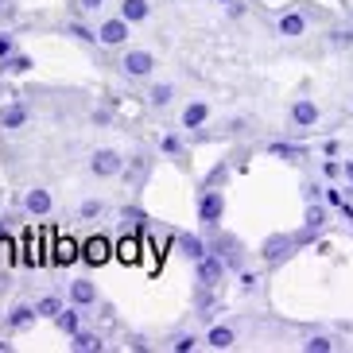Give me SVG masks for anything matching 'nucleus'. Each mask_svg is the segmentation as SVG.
Here are the masks:
<instances>
[{
  "label": "nucleus",
  "instance_id": "1",
  "mask_svg": "<svg viewBox=\"0 0 353 353\" xmlns=\"http://www.w3.org/2000/svg\"><path fill=\"white\" fill-rule=\"evenodd\" d=\"M295 245H299L295 237L280 233V237H268L264 245H260V256L268 260V264H280V260H288V256H291V249H295Z\"/></svg>",
  "mask_w": 353,
  "mask_h": 353
},
{
  "label": "nucleus",
  "instance_id": "2",
  "mask_svg": "<svg viewBox=\"0 0 353 353\" xmlns=\"http://www.w3.org/2000/svg\"><path fill=\"white\" fill-rule=\"evenodd\" d=\"M90 167H94V175L109 179V175H121V171H125V159L117 156V152H109V148H101V152H94Z\"/></svg>",
  "mask_w": 353,
  "mask_h": 353
},
{
  "label": "nucleus",
  "instance_id": "3",
  "mask_svg": "<svg viewBox=\"0 0 353 353\" xmlns=\"http://www.w3.org/2000/svg\"><path fill=\"white\" fill-rule=\"evenodd\" d=\"M221 210H225V202H221L218 190H206V194L198 198V221H202V225H218Z\"/></svg>",
  "mask_w": 353,
  "mask_h": 353
},
{
  "label": "nucleus",
  "instance_id": "4",
  "mask_svg": "<svg viewBox=\"0 0 353 353\" xmlns=\"http://www.w3.org/2000/svg\"><path fill=\"white\" fill-rule=\"evenodd\" d=\"M221 276H225V260H221L218 252H214V256H202V260H198V280L206 283V288H214Z\"/></svg>",
  "mask_w": 353,
  "mask_h": 353
},
{
  "label": "nucleus",
  "instance_id": "5",
  "mask_svg": "<svg viewBox=\"0 0 353 353\" xmlns=\"http://www.w3.org/2000/svg\"><path fill=\"white\" fill-rule=\"evenodd\" d=\"M97 39L109 43V47L125 43V39H128V20H125V16H117V20H105V23H101V32H97Z\"/></svg>",
  "mask_w": 353,
  "mask_h": 353
},
{
  "label": "nucleus",
  "instance_id": "6",
  "mask_svg": "<svg viewBox=\"0 0 353 353\" xmlns=\"http://www.w3.org/2000/svg\"><path fill=\"white\" fill-rule=\"evenodd\" d=\"M125 70L136 74V78H144V74L156 70V59H152L148 51H128V54H125Z\"/></svg>",
  "mask_w": 353,
  "mask_h": 353
},
{
  "label": "nucleus",
  "instance_id": "7",
  "mask_svg": "<svg viewBox=\"0 0 353 353\" xmlns=\"http://www.w3.org/2000/svg\"><path fill=\"white\" fill-rule=\"evenodd\" d=\"M291 121H295L299 128H311L314 121H319V105L314 101H295L291 105Z\"/></svg>",
  "mask_w": 353,
  "mask_h": 353
},
{
  "label": "nucleus",
  "instance_id": "8",
  "mask_svg": "<svg viewBox=\"0 0 353 353\" xmlns=\"http://www.w3.org/2000/svg\"><path fill=\"white\" fill-rule=\"evenodd\" d=\"M206 117H210V105L206 101H190L187 109H183V125H187V128H202V125H206Z\"/></svg>",
  "mask_w": 353,
  "mask_h": 353
},
{
  "label": "nucleus",
  "instance_id": "9",
  "mask_svg": "<svg viewBox=\"0 0 353 353\" xmlns=\"http://www.w3.org/2000/svg\"><path fill=\"white\" fill-rule=\"evenodd\" d=\"M82 256L90 260V264H105V256H109V241H105V237H90L82 245Z\"/></svg>",
  "mask_w": 353,
  "mask_h": 353
},
{
  "label": "nucleus",
  "instance_id": "10",
  "mask_svg": "<svg viewBox=\"0 0 353 353\" xmlns=\"http://www.w3.org/2000/svg\"><path fill=\"white\" fill-rule=\"evenodd\" d=\"M28 210H32L35 218L51 214V194H47L43 187H32V190H28Z\"/></svg>",
  "mask_w": 353,
  "mask_h": 353
},
{
  "label": "nucleus",
  "instance_id": "11",
  "mask_svg": "<svg viewBox=\"0 0 353 353\" xmlns=\"http://www.w3.org/2000/svg\"><path fill=\"white\" fill-rule=\"evenodd\" d=\"M70 299L78 303V307H90V303L97 299V288H94L90 280H74V283H70Z\"/></svg>",
  "mask_w": 353,
  "mask_h": 353
},
{
  "label": "nucleus",
  "instance_id": "12",
  "mask_svg": "<svg viewBox=\"0 0 353 353\" xmlns=\"http://www.w3.org/2000/svg\"><path fill=\"white\" fill-rule=\"evenodd\" d=\"M175 241H179V249H183V256H190V260H202V256H206V245H202L194 233H179Z\"/></svg>",
  "mask_w": 353,
  "mask_h": 353
},
{
  "label": "nucleus",
  "instance_id": "13",
  "mask_svg": "<svg viewBox=\"0 0 353 353\" xmlns=\"http://www.w3.org/2000/svg\"><path fill=\"white\" fill-rule=\"evenodd\" d=\"M148 0H121V16H125L128 23H136V20H148Z\"/></svg>",
  "mask_w": 353,
  "mask_h": 353
},
{
  "label": "nucleus",
  "instance_id": "14",
  "mask_svg": "<svg viewBox=\"0 0 353 353\" xmlns=\"http://www.w3.org/2000/svg\"><path fill=\"white\" fill-rule=\"evenodd\" d=\"M70 350H78V353H90V350H101V338L97 334H90V330H74V342H70Z\"/></svg>",
  "mask_w": 353,
  "mask_h": 353
},
{
  "label": "nucleus",
  "instance_id": "15",
  "mask_svg": "<svg viewBox=\"0 0 353 353\" xmlns=\"http://www.w3.org/2000/svg\"><path fill=\"white\" fill-rule=\"evenodd\" d=\"M20 125H28V109L23 105H8L0 113V128H20Z\"/></svg>",
  "mask_w": 353,
  "mask_h": 353
},
{
  "label": "nucleus",
  "instance_id": "16",
  "mask_svg": "<svg viewBox=\"0 0 353 353\" xmlns=\"http://www.w3.org/2000/svg\"><path fill=\"white\" fill-rule=\"evenodd\" d=\"M214 252H218L225 264H237L241 260V252H237V237H218L214 241Z\"/></svg>",
  "mask_w": 353,
  "mask_h": 353
},
{
  "label": "nucleus",
  "instance_id": "17",
  "mask_svg": "<svg viewBox=\"0 0 353 353\" xmlns=\"http://www.w3.org/2000/svg\"><path fill=\"white\" fill-rule=\"evenodd\" d=\"M78 256H82V252H78V241L63 237L59 245H54V260H59V264H74Z\"/></svg>",
  "mask_w": 353,
  "mask_h": 353
},
{
  "label": "nucleus",
  "instance_id": "18",
  "mask_svg": "<svg viewBox=\"0 0 353 353\" xmlns=\"http://www.w3.org/2000/svg\"><path fill=\"white\" fill-rule=\"evenodd\" d=\"M206 342L214 345V350H229V345H233V330H229V326H214V330L206 334Z\"/></svg>",
  "mask_w": 353,
  "mask_h": 353
},
{
  "label": "nucleus",
  "instance_id": "19",
  "mask_svg": "<svg viewBox=\"0 0 353 353\" xmlns=\"http://www.w3.org/2000/svg\"><path fill=\"white\" fill-rule=\"evenodd\" d=\"M35 314H39L35 307H16V311L8 314V326H12V330H23V326H28V322H32Z\"/></svg>",
  "mask_w": 353,
  "mask_h": 353
},
{
  "label": "nucleus",
  "instance_id": "20",
  "mask_svg": "<svg viewBox=\"0 0 353 353\" xmlns=\"http://www.w3.org/2000/svg\"><path fill=\"white\" fill-rule=\"evenodd\" d=\"M280 32L283 35H303V32H307V20L291 12V16H283V20H280Z\"/></svg>",
  "mask_w": 353,
  "mask_h": 353
},
{
  "label": "nucleus",
  "instance_id": "21",
  "mask_svg": "<svg viewBox=\"0 0 353 353\" xmlns=\"http://www.w3.org/2000/svg\"><path fill=\"white\" fill-rule=\"evenodd\" d=\"M121 218H125L128 225L136 229V233H144V229H148V214H144V210H140V206H128L125 214H121Z\"/></svg>",
  "mask_w": 353,
  "mask_h": 353
},
{
  "label": "nucleus",
  "instance_id": "22",
  "mask_svg": "<svg viewBox=\"0 0 353 353\" xmlns=\"http://www.w3.org/2000/svg\"><path fill=\"white\" fill-rule=\"evenodd\" d=\"M0 70H16V74H28V70H32V59H28V54H12L8 63H0Z\"/></svg>",
  "mask_w": 353,
  "mask_h": 353
},
{
  "label": "nucleus",
  "instance_id": "23",
  "mask_svg": "<svg viewBox=\"0 0 353 353\" xmlns=\"http://www.w3.org/2000/svg\"><path fill=\"white\" fill-rule=\"evenodd\" d=\"M35 311H39L43 319H59V311H63V303H59V299H39V303H35Z\"/></svg>",
  "mask_w": 353,
  "mask_h": 353
},
{
  "label": "nucleus",
  "instance_id": "24",
  "mask_svg": "<svg viewBox=\"0 0 353 353\" xmlns=\"http://www.w3.org/2000/svg\"><path fill=\"white\" fill-rule=\"evenodd\" d=\"M101 202H97V198H90V202H82V210H78V218L82 221H94V218H101Z\"/></svg>",
  "mask_w": 353,
  "mask_h": 353
},
{
  "label": "nucleus",
  "instance_id": "25",
  "mask_svg": "<svg viewBox=\"0 0 353 353\" xmlns=\"http://www.w3.org/2000/svg\"><path fill=\"white\" fill-rule=\"evenodd\" d=\"M171 94H175V90H171L167 82H159V85H152V94H148V97H152V105H167V101H171Z\"/></svg>",
  "mask_w": 353,
  "mask_h": 353
},
{
  "label": "nucleus",
  "instance_id": "26",
  "mask_svg": "<svg viewBox=\"0 0 353 353\" xmlns=\"http://www.w3.org/2000/svg\"><path fill=\"white\" fill-rule=\"evenodd\" d=\"M54 322H59L66 334H74V330H78V311H59V319H54Z\"/></svg>",
  "mask_w": 353,
  "mask_h": 353
},
{
  "label": "nucleus",
  "instance_id": "27",
  "mask_svg": "<svg viewBox=\"0 0 353 353\" xmlns=\"http://www.w3.org/2000/svg\"><path fill=\"white\" fill-rule=\"evenodd\" d=\"M272 156L295 159V156H303V148H299V144H272Z\"/></svg>",
  "mask_w": 353,
  "mask_h": 353
},
{
  "label": "nucleus",
  "instance_id": "28",
  "mask_svg": "<svg viewBox=\"0 0 353 353\" xmlns=\"http://www.w3.org/2000/svg\"><path fill=\"white\" fill-rule=\"evenodd\" d=\"M322 221H326V214H322V206H311V210H307V229H319Z\"/></svg>",
  "mask_w": 353,
  "mask_h": 353
},
{
  "label": "nucleus",
  "instance_id": "29",
  "mask_svg": "<svg viewBox=\"0 0 353 353\" xmlns=\"http://www.w3.org/2000/svg\"><path fill=\"white\" fill-rule=\"evenodd\" d=\"M117 252H121L125 260H136V237H125L121 245H117Z\"/></svg>",
  "mask_w": 353,
  "mask_h": 353
},
{
  "label": "nucleus",
  "instance_id": "30",
  "mask_svg": "<svg viewBox=\"0 0 353 353\" xmlns=\"http://www.w3.org/2000/svg\"><path fill=\"white\" fill-rule=\"evenodd\" d=\"M70 32L78 35V39H82V43H94V39H97V32H90L85 23H70Z\"/></svg>",
  "mask_w": 353,
  "mask_h": 353
},
{
  "label": "nucleus",
  "instance_id": "31",
  "mask_svg": "<svg viewBox=\"0 0 353 353\" xmlns=\"http://www.w3.org/2000/svg\"><path fill=\"white\" fill-rule=\"evenodd\" d=\"M307 350H314V353H326V350H334V342H330V338H311V342H307Z\"/></svg>",
  "mask_w": 353,
  "mask_h": 353
},
{
  "label": "nucleus",
  "instance_id": "32",
  "mask_svg": "<svg viewBox=\"0 0 353 353\" xmlns=\"http://www.w3.org/2000/svg\"><path fill=\"white\" fill-rule=\"evenodd\" d=\"M144 171H148V159H144V156H136V159H132V167H128V175H132V179H140Z\"/></svg>",
  "mask_w": 353,
  "mask_h": 353
},
{
  "label": "nucleus",
  "instance_id": "33",
  "mask_svg": "<svg viewBox=\"0 0 353 353\" xmlns=\"http://www.w3.org/2000/svg\"><path fill=\"white\" fill-rule=\"evenodd\" d=\"M330 39H334V47H350V43H353V32L345 28V32H334Z\"/></svg>",
  "mask_w": 353,
  "mask_h": 353
},
{
  "label": "nucleus",
  "instance_id": "34",
  "mask_svg": "<svg viewBox=\"0 0 353 353\" xmlns=\"http://www.w3.org/2000/svg\"><path fill=\"white\" fill-rule=\"evenodd\" d=\"M221 179H225V167H214V171H210V179H206V187H218Z\"/></svg>",
  "mask_w": 353,
  "mask_h": 353
},
{
  "label": "nucleus",
  "instance_id": "35",
  "mask_svg": "<svg viewBox=\"0 0 353 353\" xmlns=\"http://www.w3.org/2000/svg\"><path fill=\"white\" fill-rule=\"evenodd\" d=\"M175 350H179V353H187V350H194V338H190V334H187V338H179V342H175Z\"/></svg>",
  "mask_w": 353,
  "mask_h": 353
},
{
  "label": "nucleus",
  "instance_id": "36",
  "mask_svg": "<svg viewBox=\"0 0 353 353\" xmlns=\"http://www.w3.org/2000/svg\"><path fill=\"white\" fill-rule=\"evenodd\" d=\"M326 202H330V206H342L345 198H342V190H326Z\"/></svg>",
  "mask_w": 353,
  "mask_h": 353
},
{
  "label": "nucleus",
  "instance_id": "37",
  "mask_svg": "<svg viewBox=\"0 0 353 353\" xmlns=\"http://www.w3.org/2000/svg\"><path fill=\"white\" fill-rule=\"evenodd\" d=\"M94 121H97V125H109V121H113V113H109V109H97Z\"/></svg>",
  "mask_w": 353,
  "mask_h": 353
},
{
  "label": "nucleus",
  "instance_id": "38",
  "mask_svg": "<svg viewBox=\"0 0 353 353\" xmlns=\"http://www.w3.org/2000/svg\"><path fill=\"white\" fill-rule=\"evenodd\" d=\"M163 152H171V156L179 152V140H175V136H167V140H163Z\"/></svg>",
  "mask_w": 353,
  "mask_h": 353
},
{
  "label": "nucleus",
  "instance_id": "39",
  "mask_svg": "<svg viewBox=\"0 0 353 353\" xmlns=\"http://www.w3.org/2000/svg\"><path fill=\"white\" fill-rule=\"evenodd\" d=\"M8 51H12V39H8V35H0V59H4Z\"/></svg>",
  "mask_w": 353,
  "mask_h": 353
},
{
  "label": "nucleus",
  "instance_id": "40",
  "mask_svg": "<svg viewBox=\"0 0 353 353\" xmlns=\"http://www.w3.org/2000/svg\"><path fill=\"white\" fill-rule=\"evenodd\" d=\"M101 4H105V0H82V8H85V12H94V8H101Z\"/></svg>",
  "mask_w": 353,
  "mask_h": 353
},
{
  "label": "nucleus",
  "instance_id": "41",
  "mask_svg": "<svg viewBox=\"0 0 353 353\" xmlns=\"http://www.w3.org/2000/svg\"><path fill=\"white\" fill-rule=\"evenodd\" d=\"M345 171H350V179H353V163H345Z\"/></svg>",
  "mask_w": 353,
  "mask_h": 353
},
{
  "label": "nucleus",
  "instance_id": "42",
  "mask_svg": "<svg viewBox=\"0 0 353 353\" xmlns=\"http://www.w3.org/2000/svg\"><path fill=\"white\" fill-rule=\"evenodd\" d=\"M221 4H233V0H221Z\"/></svg>",
  "mask_w": 353,
  "mask_h": 353
}]
</instances>
